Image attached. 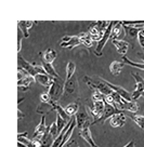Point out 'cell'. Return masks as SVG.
<instances>
[{
    "label": "cell",
    "instance_id": "30bf717a",
    "mask_svg": "<svg viewBox=\"0 0 144 147\" xmlns=\"http://www.w3.org/2000/svg\"><path fill=\"white\" fill-rule=\"evenodd\" d=\"M104 82L106 83L107 87L111 88L113 91L116 92L117 94H119V96H120L121 98H124L125 101L131 102V93L130 92H128L127 90H125L124 88L119 87V86H116V84H113V83L108 82V81H106V80H104Z\"/></svg>",
    "mask_w": 144,
    "mask_h": 147
},
{
    "label": "cell",
    "instance_id": "f546056e",
    "mask_svg": "<svg viewBox=\"0 0 144 147\" xmlns=\"http://www.w3.org/2000/svg\"><path fill=\"white\" fill-rule=\"evenodd\" d=\"M131 76L135 79V82H137L135 89H138L140 91L144 92V79L142 78L138 73H131Z\"/></svg>",
    "mask_w": 144,
    "mask_h": 147
},
{
    "label": "cell",
    "instance_id": "7402d4cb",
    "mask_svg": "<svg viewBox=\"0 0 144 147\" xmlns=\"http://www.w3.org/2000/svg\"><path fill=\"white\" fill-rule=\"evenodd\" d=\"M121 107H122L124 111H129V113H133V114L137 113L139 109V106L135 102H128L125 100H122V102H121Z\"/></svg>",
    "mask_w": 144,
    "mask_h": 147
},
{
    "label": "cell",
    "instance_id": "ee69618b",
    "mask_svg": "<svg viewBox=\"0 0 144 147\" xmlns=\"http://www.w3.org/2000/svg\"><path fill=\"white\" fill-rule=\"evenodd\" d=\"M98 147H99V146H98Z\"/></svg>",
    "mask_w": 144,
    "mask_h": 147
},
{
    "label": "cell",
    "instance_id": "ffe728a7",
    "mask_svg": "<svg viewBox=\"0 0 144 147\" xmlns=\"http://www.w3.org/2000/svg\"><path fill=\"white\" fill-rule=\"evenodd\" d=\"M79 135L84 138L86 142L88 143L90 147H98V145L94 143L92 136H91V133H90V128H85L82 130H80L79 132Z\"/></svg>",
    "mask_w": 144,
    "mask_h": 147
},
{
    "label": "cell",
    "instance_id": "4316f807",
    "mask_svg": "<svg viewBox=\"0 0 144 147\" xmlns=\"http://www.w3.org/2000/svg\"><path fill=\"white\" fill-rule=\"evenodd\" d=\"M79 39H80V45L87 47V48H91L92 47V39L90 38L88 32H81L79 34Z\"/></svg>",
    "mask_w": 144,
    "mask_h": 147
},
{
    "label": "cell",
    "instance_id": "f1b7e54d",
    "mask_svg": "<svg viewBox=\"0 0 144 147\" xmlns=\"http://www.w3.org/2000/svg\"><path fill=\"white\" fill-rule=\"evenodd\" d=\"M78 108H79V102H73V103H70L68 105L66 106L65 111L70 117H72V116L76 115Z\"/></svg>",
    "mask_w": 144,
    "mask_h": 147
},
{
    "label": "cell",
    "instance_id": "52a82bcc",
    "mask_svg": "<svg viewBox=\"0 0 144 147\" xmlns=\"http://www.w3.org/2000/svg\"><path fill=\"white\" fill-rule=\"evenodd\" d=\"M63 94L70 95V96L72 95H78V79H77V77L73 76L70 80L65 81Z\"/></svg>",
    "mask_w": 144,
    "mask_h": 147
},
{
    "label": "cell",
    "instance_id": "d6986e66",
    "mask_svg": "<svg viewBox=\"0 0 144 147\" xmlns=\"http://www.w3.org/2000/svg\"><path fill=\"white\" fill-rule=\"evenodd\" d=\"M51 103H52V106H53V110H55L56 111V115L60 116L61 118L64 120L65 122H68L72 117H70V116L66 114L65 109H64V108H63V107H62L57 102H52L51 101Z\"/></svg>",
    "mask_w": 144,
    "mask_h": 147
},
{
    "label": "cell",
    "instance_id": "6da1fadb",
    "mask_svg": "<svg viewBox=\"0 0 144 147\" xmlns=\"http://www.w3.org/2000/svg\"><path fill=\"white\" fill-rule=\"evenodd\" d=\"M18 61H19V67L20 68L24 69L26 73L32 76V77H36L37 75H40V74H46L45 69L41 65H37L35 63H29L26 60H24L22 57V55L19 54L18 55Z\"/></svg>",
    "mask_w": 144,
    "mask_h": 147
},
{
    "label": "cell",
    "instance_id": "74e56055",
    "mask_svg": "<svg viewBox=\"0 0 144 147\" xmlns=\"http://www.w3.org/2000/svg\"><path fill=\"white\" fill-rule=\"evenodd\" d=\"M104 103L105 104H107V105H112L114 106V104H115V100H114V97L112 96V95H106V96H104Z\"/></svg>",
    "mask_w": 144,
    "mask_h": 147
},
{
    "label": "cell",
    "instance_id": "e575fe53",
    "mask_svg": "<svg viewBox=\"0 0 144 147\" xmlns=\"http://www.w3.org/2000/svg\"><path fill=\"white\" fill-rule=\"evenodd\" d=\"M22 38H23V32L20 28H18V52H20L22 48Z\"/></svg>",
    "mask_w": 144,
    "mask_h": 147
},
{
    "label": "cell",
    "instance_id": "2e32d148",
    "mask_svg": "<svg viewBox=\"0 0 144 147\" xmlns=\"http://www.w3.org/2000/svg\"><path fill=\"white\" fill-rule=\"evenodd\" d=\"M41 56H42V61H43L42 63L52 64V63H53V61L56 59V56H57V53H56V51H54L53 49L49 48V49H47L45 52H42Z\"/></svg>",
    "mask_w": 144,
    "mask_h": 147
},
{
    "label": "cell",
    "instance_id": "d590c367",
    "mask_svg": "<svg viewBox=\"0 0 144 147\" xmlns=\"http://www.w3.org/2000/svg\"><path fill=\"white\" fill-rule=\"evenodd\" d=\"M142 93H143L142 91H140V90H138V89H135V91L131 93V101L132 102L137 101L140 96H142Z\"/></svg>",
    "mask_w": 144,
    "mask_h": 147
},
{
    "label": "cell",
    "instance_id": "3957f363",
    "mask_svg": "<svg viewBox=\"0 0 144 147\" xmlns=\"http://www.w3.org/2000/svg\"><path fill=\"white\" fill-rule=\"evenodd\" d=\"M53 82H52L51 87L49 88V95L52 102H59L61 96L63 95V91H64V81L62 78H52Z\"/></svg>",
    "mask_w": 144,
    "mask_h": 147
},
{
    "label": "cell",
    "instance_id": "f35d334b",
    "mask_svg": "<svg viewBox=\"0 0 144 147\" xmlns=\"http://www.w3.org/2000/svg\"><path fill=\"white\" fill-rule=\"evenodd\" d=\"M138 40H139V43H140V46H141V48L144 49V27H143V29L140 32L139 36H138Z\"/></svg>",
    "mask_w": 144,
    "mask_h": 147
},
{
    "label": "cell",
    "instance_id": "8992f818",
    "mask_svg": "<svg viewBox=\"0 0 144 147\" xmlns=\"http://www.w3.org/2000/svg\"><path fill=\"white\" fill-rule=\"evenodd\" d=\"M34 82H35V78L32 77V76H29L24 69L19 67V81H18L19 88L23 87L24 88L23 91H26L28 89V87Z\"/></svg>",
    "mask_w": 144,
    "mask_h": 147
},
{
    "label": "cell",
    "instance_id": "d4e9b609",
    "mask_svg": "<svg viewBox=\"0 0 144 147\" xmlns=\"http://www.w3.org/2000/svg\"><path fill=\"white\" fill-rule=\"evenodd\" d=\"M126 116L130 117L131 119L135 121V123L139 125L140 128L144 130V116H140V115H135L133 113H129V111H124Z\"/></svg>",
    "mask_w": 144,
    "mask_h": 147
},
{
    "label": "cell",
    "instance_id": "ba28073f",
    "mask_svg": "<svg viewBox=\"0 0 144 147\" xmlns=\"http://www.w3.org/2000/svg\"><path fill=\"white\" fill-rule=\"evenodd\" d=\"M60 47L62 48H67V49H74L75 47L80 46V39L79 36H65L63 37L59 42Z\"/></svg>",
    "mask_w": 144,
    "mask_h": 147
},
{
    "label": "cell",
    "instance_id": "ac0fdd59",
    "mask_svg": "<svg viewBox=\"0 0 144 147\" xmlns=\"http://www.w3.org/2000/svg\"><path fill=\"white\" fill-rule=\"evenodd\" d=\"M88 35L90 36V38L92 39V41H98V42L101 40V38H102V36H103V34H101L100 30L98 29V27H97L95 22H93V23L90 25L89 30H88Z\"/></svg>",
    "mask_w": 144,
    "mask_h": 147
},
{
    "label": "cell",
    "instance_id": "d6a6232c",
    "mask_svg": "<svg viewBox=\"0 0 144 147\" xmlns=\"http://www.w3.org/2000/svg\"><path fill=\"white\" fill-rule=\"evenodd\" d=\"M55 123H56V127H57V132H59V133H61V132L63 131V129L66 127V123H67V122H65V121L62 119L59 115H56Z\"/></svg>",
    "mask_w": 144,
    "mask_h": 147
},
{
    "label": "cell",
    "instance_id": "7c38bea8",
    "mask_svg": "<svg viewBox=\"0 0 144 147\" xmlns=\"http://www.w3.org/2000/svg\"><path fill=\"white\" fill-rule=\"evenodd\" d=\"M121 26H122V29L125 30L126 36L128 37L130 40H135L138 38V36H139L140 32L144 27V26L143 27H132V26H127V25H124V24H121Z\"/></svg>",
    "mask_w": 144,
    "mask_h": 147
},
{
    "label": "cell",
    "instance_id": "1f68e13d",
    "mask_svg": "<svg viewBox=\"0 0 144 147\" xmlns=\"http://www.w3.org/2000/svg\"><path fill=\"white\" fill-rule=\"evenodd\" d=\"M121 24L127 26H132V27H143L144 21H126V22H121Z\"/></svg>",
    "mask_w": 144,
    "mask_h": 147
},
{
    "label": "cell",
    "instance_id": "b9f144b4",
    "mask_svg": "<svg viewBox=\"0 0 144 147\" xmlns=\"http://www.w3.org/2000/svg\"><path fill=\"white\" fill-rule=\"evenodd\" d=\"M138 55L141 57V60L143 61V63H144V53H141V52H139V53H138Z\"/></svg>",
    "mask_w": 144,
    "mask_h": 147
},
{
    "label": "cell",
    "instance_id": "4dcf8cb0",
    "mask_svg": "<svg viewBox=\"0 0 144 147\" xmlns=\"http://www.w3.org/2000/svg\"><path fill=\"white\" fill-rule=\"evenodd\" d=\"M75 70H76V65L73 63V62H68L67 65H66V80H70L75 74Z\"/></svg>",
    "mask_w": 144,
    "mask_h": 147
},
{
    "label": "cell",
    "instance_id": "603a6c76",
    "mask_svg": "<svg viewBox=\"0 0 144 147\" xmlns=\"http://www.w3.org/2000/svg\"><path fill=\"white\" fill-rule=\"evenodd\" d=\"M124 62H119V61H114L112 62L110 65V71L113 76H118L121 73V70L124 68Z\"/></svg>",
    "mask_w": 144,
    "mask_h": 147
},
{
    "label": "cell",
    "instance_id": "7a4b0ae2",
    "mask_svg": "<svg viewBox=\"0 0 144 147\" xmlns=\"http://www.w3.org/2000/svg\"><path fill=\"white\" fill-rule=\"evenodd\" d=\"M75 119H76V127L79 130H82L85 128H90V125L92 123V119L90 118L87 108L84 105H81L80 103H79L78 110L75 115Z\"/></svg>",
    "mask_w": 144,
    "mask_h": 147
},
{
    "label": "cell",
    "instance_id": "4fadbf2b",
    "mask_svg": "<svg viewBox=\"0 0 144 147\" xmlns=\"http://www.w3.org/2000/svg\"><path fill=\"white\" fill-rule=\"evenodd\" d=\"M47 130V125H46V116H42L41 117V121H40V123L38 124L36 129H35V132H34V136H33V140H36V141H39L40 142V140H41L42 135L45 134Z\"/></svg>",
    "mask_w": 144,
    "mask_h": 147
},
{
    "label": "cell",
    "instance_id": "5b68a950",
    "mask_svg": "<svg viewBox=\"0 0 144 147\" xmlns=\"http://www.w3.org/2000/svg\"><path fill=\"white\" fill-rule=\"evenodd\" d=\"M104 107H105V103L104 101H97L93 102L92 107H90V114L92 116L93 121L91 124H95L99 122V120L101 119L104 111Z\"/></svg>",
    "mask_w": 144,
    "mask_h": 147
},
{
    "label": "cell",
    "instance_id": "277c9868",
    "mask_svg": "<svg viewBox=\"0 0 144 147\" xmlns=\"http://www.w3.org/2000/svg\"><path fill=\"white\" fill-rule=\"evenodd\" d=\"M115 23H116V22H113V21H111V22H110V25H108V26H107V28L105 29V32H104V34H103L101 40L98 42L97 48H95V50H94V53H95V55H97V56H102L103 48L105 47L106 42L108 41V39L111 38L112 29H113V27H114Z\"/></svg>",
    "mask_w": 144,
    "mask_h": 147
},
{
    "label": "cell",
    "instance_id": "8d00e7d4",
    "mask_svg": "<svg viewBox=\"0 0 144 147\" xmlns=\"http://www.w3.org/2000/svg\"><path fill=\"white\" fill-rule=\"evenodd\" d=\"M40 102L41 103H50L51 102V98H50V95H49L48 92L42 93L41 95H40Z\"/></svg>",
    "mask_w": 144,
    "mask_h": 147
},
{
    "label": "cell",
    "instance_id": "8fae6325",
    "mask_svg": "<svg viewBox=\"0 0 144 147\" xmlns=\"http://www.w3.org/2000/svg\"><path fill=\"white\" fill-rule=\"evenodd\" d=\"M113 128H120L126 123V115L124 111H117L110 120Z\"/></svg>",
    "mask_w": 144,
    "mask_h": 147
},
{
    "label": "cell",
    "instance_id": "9a60e30c",
    "mask_svg": "<svg viewBox=\"0 0 144 147\" xmlns=\"http://www.w3.org/2000/svg\"><path fill=\"white\" fill-rule=\"evenodd\" d=\"M117 113V110L115 109V107L112 105H107V104H105V107H104V111H103V115L102 117H101V119L99 120V122H101L102 124L105 123V121H106L107 119H110V118H112L113 116L115 115Z\"/></svg>",
    "mask_w": 144,
    "mask_h": 147
},
{
    "label": "cell",
    "instance_id": "7bdbcfd3",
    "mask_svg": "<svg viewBox=\"0 0 144 147\" xmlns=\"http://www.w3.org/2000/svg\"><path fill=\"white\" fill-rule=\"evenodd\" d=\"M22 117H24V115L22 114V111L19 109V118H22Z\"/></svg>",
    "mask_w": 144,
    "mask_h": 147
},
{
    "label": "cell",
    "instance_id": "836d02e7",
    "mask_svg": "<svg viewBox=\"0 0 144 147\" xmlns=\"http://www.w3.org/2000/svg\"><path fill=\"white\" fill-rule=\"evenodd\" d=\"M104 100V95H103L101 92H99L98 90H93L92 93V101L97 102V101H103Z\"/></svg>",
    "mask_w": 144,
    "mask_h": 147
},
{
    "label": "cell",
    "instance_id": "5bb4252c",
    "mask_svg": "<svg viewBox=\"0 0 144 147\" xmlns=\"http://www.w3.org/2000/svg\"><path fill=\"white\" fill-rule=\"evenodd\" d=\"M35 82H37L38 84L43 86V87L49 89V88L51 87L52 82H53V79L50 76H48L47 74H40V75H37L35 77Z\"/></svg>",
    "mask_w": 144,
    "mask_h": 147
},
{
    "label": "cell",
    "instance_id": "60d3db41",
    "mask_svg": "<svg viewBox=\"0 0 144 147\" xmlns=\"http://www.w3.org/2000/svg\"><path fill=\"white\" fill-rule=\"evenodd\" d=\"M124 147H135V142L133 141H130L127 145H125Z\"/></svg>",
    "mask_w": 144,
    "mask_h": 147
},
{
    "label": "cell",
    "instance_id": "484cf974",
    "mask_svg": "<svg viewBox=\"0 0 144 147\" xmlns=\"http://www.w3.org/2000/svg\"><path fill=\"white\" fill-rule=\"evenodd\" d=\"M41 66L43 67V69H45V71H46L47 75H48V76H50L51 78H61L60 75L55 71V69H54V67L52 66V64L42 63Z\"/></svg>",
    "mask_w": 144,
    "mask_h": 147
},
{
    "label": "cell",
    "instance_id": "9c48e42d",
    "mask_svg": "<svg viewBox=\"0 0 144 147\" xmlns=\"http://www.w3.org/2000/svg\"><path fill=\"white\" fill-rule=\"evenodd\" d=\"M75 127H76V119L75 117H72L70 120L67 122V128L65 130V133L63 135V138H62V142L59 145V147H64L66 145V143L68 142L72 138V134H73V131H74Z\"/></svg>",
    "mask_w": 144,
    "mask_h": 147
},
{
    "label": "cell",
    "instance_id": "cb8c5ba5",
    "mask_svg": "<svg viewBox=\"0 0 144 147\" xmlns=\"http://www.w3.org/2000/svg\"><path fill=\"white\" fill-rule=\"evenodd\" d=\"M51 110H53V106H52V103L50 102V103H40L38 105L36 111H37V114H39V115L41 114L42 116H45L49 111H51Z\"/></svg>",
    "mask_w": 144,
    "mask_h": 147
},
{
    "label": "cell",
    "instance_id": "ab89813d",
    "mask_svg": "<svg viewBox=\"0 0 144 147\" xmlns=\"http://www.w3.org/2000/svg\"><path fill=\"white\" fill-rule=\"evenodd\" d=\"M67 147H79V145H78V143L76 142V141H72V142L67 145Z\"/></svg>",
    "mask_w": 144,
    "mask_h": 147
},
{
    "label": "cell",
    "instance_id": "83f0119b",
    "mask_svg": "<svg viewBox=\"0 0 144 147\" xmlns=\"http://www.w3.org/2000/svg\"><path fill=\"white\" fill-rule=\"evenodd\" d=\"M122 35V26H121L120 22H116L114 27L112 29L111 38L113 39H118V37H120Z\"/></svg>",
    "mask_w": 144,
    "mask_h": 147
},
{
    "label": "cell",
    "instance_id": "44dd1931",
    "mask_svg": "<svg viewBox=\"0 0 144 147\" xmlns=\"http://www.w3.org/2000/svg\"><path fill=\"white\" fill-rule=\"evenodd\" d=\"M34 24H36V22H33V21H20L19 22V28L22 30L23 32V36L25 38H28L29 37V32H28V29L33 27Z\"/></svg>",
    "mask_w": 144,
    "mask_h": 147
},
{
    "label": "cell",
    "instance_id": "e0dca14e",
    "mask_svg": "<svg viewBox=\"0 0 144 147\" xmlns=\"http://www.w3.org/2000/svg\"><path fill=\"white\" fill-rule=\"evenodd\" d=\"M113 45L116 47V49L118 50V52L120 53L122 56H125L128 48H129V43L128 41L125 40H120V39H113Z\"/></svg>",
    "mask_w": 144,
    "mask_h": 147
}]
</instances>
